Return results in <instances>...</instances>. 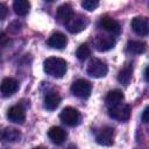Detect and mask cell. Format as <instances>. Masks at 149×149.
Segmentation results:
<instances>
[{
	"instance_id": "30bf717a",
	"label": "cell",
	"mask_w": 149,
	"mask_h": 149,
	"mask_svg": "<svg viewBox=\"0 0 149 149\" xmlns=\"http://www.w3.org/2000/svg\"><path fill=\"white\" fill-rule=\"evenodd\" d=\"M7 119L10 121V122H14V123H23L24 120H26V112L24 109L19 106V105H15V106H12L9 107V109L7 111Z\"/></svg>"
},
{
	"instance_id": "8fae6325",
	"label": "cell",
	"mask_w": 149,
	"mask_h": 149,
	"mask_svg": "<svg viewBox=\"0 0 149 149\" xmlns=\"http://www.w3.org/2000/svg\"><path fill=\"white\" fill-rule=\"evenodd\" d=\"M21 139V133L19 129L13 127H5L0 129V141L1 142H17Z\"/></svg>"
},
{
	"instance_id": "5bb4252c",
	"label": "cell",
	"mask_w": 149,
	"mask_h": 149,
	"mask_svg": "<svg viewBox=\"0 0 149 149\" xmlns=\"http://www.w3.org/2000/svg\"><path fill=\"white\" fill-rule=\"evenodd\" d=\"M73 15V10H72V7L69 5V3H64V5H61L58 8H57V12H56V19L59 23H63V24H66L70 19L72 17Z\"/></svg>"
},
{
	"instance_id": "44dd1931",
	"label": "cell",
	"mask_w": 149,
	"mask_h": 149,
	"mask_svg": "<svg viewBox=\"0 0 149 149\" xmlns=\"http://www.w3.org/2000/svg\"><path fill=\"white\" fill-rule=\"evenodd\" d=\"M132 76H133V68L130 65H126L123 66L119 73H118V80L123 84V85H128L129 81L132 80Z\"/></svg>"
},
{
	"instance_id": "ac0fdd59",
	"label": "cell",
	"mask_w": 149,
	"mask_h": 149,
	"mask_svg": "<svg viewBox=\"0 0 149 149\" xmlns=\"http://www.w3.org/2000/svg\"><path fill=\"white\" fill-rule=\"evenodd\" d=\"M61 95L57 92H49L48 94H45L44 97V107L48 111H54L58 107V105L61 104Z\"/></svg>"
},
{
	"instance_id": "e0dca14e",
	"label": "cell",
	"mask_w": 149,
	"mask_h": 149,
	"mask_svg": "<svg viewBox=\"0 0 149 149\" xmlns=\"http://www.w3.org/2000/svg\"><path fill=\"white\" fill-rule=\"evenodd\" d=\"M123 98H125V95H123V92L121 90H113V91H109L108 94L106 95L105 102H106L108 108H112V107L120 105L122 102Z\"/></svg>"
},
{
	"instance_id": "9c48e42d",
	"label": "cell",
	"mask_w": 149,
	"mask_h": 149,
	"mask_svg": "<svg viewBox=\"0 0 149 149\" xmlns=\"http://www.w3.org/2000/svg\"><path fill=\"white\" fill-rule=\"evenodd\" d=\"M19 90V83L10 77L2 79L0 84V92L3 97H10Z\"/></svg>"
},
{
	"instance_id": "3957f363",
	"label": "cell",
	"mask_w": 149,
	"mask_h": 149,
	"mask_svg": "<svg viewBox=\"0 0 149 149\" xmlns=\"http://www.w3.org/2000/svg\"><path fill=\"white\" fill-rule=\"evenodd\" d=\"M59 119L66 126L73 127V126H77L79 123V121H80V114H79L78 109H76L74 107L68 106V107H65V108L62 109V112L59 114Z\"/></svg>"
},
{
	"instance_id": "6da1fadb",
	"label": "cell",
	"mask_w": 149,
	"mask_h": 149,
	"mask_svg": "<svg viewBox=\"0 0 149 149\" xmlns=\"http://www.w3.org/2000/svg\"><path fill=\"white\" fill-rule=\"evenodd\" d=\"M44 72L55 78H62L66 72V62L59 57H48L43 62Z\"/></svg>"
},
{
	"instance_id": "7a4b0ae2",
	"label": "cell",
	"mask_w": 149,
	"mask_h": 149,
	"mask_svg": "<svg viewBox=\"0 0 149 149\" xmlns=\"http://www.w3.org/2000/svg\"><path fill=\"white\" fill-rule=\"evenodd\" d=\"M108 68L105 62L98 58H93L90 61L87 65V73L93 78H102L107 74Z\"/></svg>"
},
{
	"instance_id": "52a82bcc",
	"label": "cell",
	"mask_w": 149,
	"mask_h": 149,
	"mask_svg": "<svg viewBox=\"0 0 149 149\" xmlns=\"http://www.w3.org/2000/svg\"><path fill=\"white\" fill-rule=\"evenodd\" d=\"M130 113H132V108L127 104H125V105L120 104V105L108 109L109 116L118 121H127L130 118Z\"/></svg>"
},
{
	"instance_id": "cb8c5ba5",
	"label": "cell",
	"mask_w": 149,
	"mask_h": 149,
	"mask_svg": "<svg viewBox=\"0 0 149 149\" xmlns=\"http://www.w3.org/2000/svg\"><path fill=\"white\" fill-rule=\"evenodd\" d=\"M21 27H22V24H21V22H19V21H13V22L8 26L9 30H10L12 33H17V31L21 29Z\"/></svg>"
},
{
	"instance_id": "603a6c76",
	"label": "cell",
	"mask_w": 149,
	"mask_h": 149,
	"mask_svg": "<svg viewBox=\"0 0 149 149\" xmlns=\"http://www.w3.org/2000/svg\"><path fill=\"white\" fill-rule=\"evenodd\" d=\"M99 6V2L97 0H85L81 2V7L86 10H94L97 7Z\"/></svg>"
},
{
	"instance_id": "8992f818",
	"label": "cell",
	"mask_w": 149,
	"mask_h": 149,
	"mask_svg": "<svg viewBox=\"0 0 149 149\" xmlns=\"http://www.w3.org/2000/svg\"><path fill=\"white\" fill-rule=\"evenodd\" d=\"M95 141L100 146H112L114 142V129L109 126L100 128L95 133Z\"/></svg>"
},
{
	"instance_id": "4fadbf2b",
	"label": "cell",
	"mask_w": 149,
	"mask_h": 149,
	"mask_svg": "<svg viewBox=\"0 0 149 149\" xmlns=\"http://www.w3.org/2000/svg\"><path fill=\"white\" fill-rule=\"evenodd\" d=\"M115 45V40L112 36L99 35L94 40V47L98 51H107Z\"/></svg>"
},
{
	"instance_id": "277c9868",
	"label": "cell",
	"mask_w": 149,
	"mask_h": 149,
	"mask_svg": "<svg viewBox=\"0 0 149 149\" xmlns=\"http://www.w3.org/2000/svg\"><path fill=\"white\" fill-rule=\"evenodd\" d=\"M88 24V19L81 14H73L70 21L65 24L71 34H77L84 30Z\"/></svg>"
},
{
	"instance_id": "4316f807",
	"label": "cell",
	"mask_w": 149,
	"mask_h": 149,
	"mask_svg": "<svg viewBox=\"0 0 149 149\" xmlns=\"http://www.w3.org/2000/svg\"><path fill=\"white\" fill-rule=\"evenodd\" d=\"M144 79H146V81H148V68L144 69Z\"/></svg>"
},
{
	"instance_id": "d6986e66",
	"label": "cell",
	"mask_w": 149,
	"mask_h": 149,
	"mask_svg": "<svg viewBox=\"0 0 149 149\" xmlns=\"http://www.w3.org/2000/svg\"><path fill=\"white\" fill-rule=\"evenodd\" d=\"M13 9L16 15L24 16L28 14V12L30 9V3L27 0H15L13 2Z\"/></svg>"
},
{
	"instance_id": "9a60e30c",
	"label": "cell",
	"mask_w": 149,
	"mask_h": 149,
	"mask_svg": "<svg viewBox=\"0 0 149 149\" xmlns=\"http://www.w3.org/2000/svg\"><path fill=\"white\" fill-rule=\"evenodd\" d=\"M47 43H48V45L50 48H54V49H63V48H65V45L68 43V38H66V36L63 33L56 31V33L51 34V36L48 38Z\"/></svg>"
},
{
	"instance_id": "5b68a950",
	"label": "cell",
	"mask_w": 149,
	"mask_h": 149,
	"mask_svg": "<svg viewBox=\"0 0 149 149\" xmlns=\"http://www.w3.org/2000/svg\"><path fill=\"white\" fill-rule=\"evenodd\" d=\"M92 91V85L90 81L85 80V79H78L76 80L72 85H71V92L73 95L85 99L88 98Z\"/></svg>"
},
{
	"instance_id": "2e32d148",
	"label": "cell",
	"mask_w": 149,
	"mask_h": 149,
	"mask_svg": "<svg viewBox=\"0 0 149 149\" xmlns=\"http://www.w3.org/2000/svg\"><path fill=\"white\" fill-rule=\"evenodd\" d=\"M48 136H49V139L51 140L52 143H55V144H62V143H64L68 134H66V132L63 128L57 127V126H54V127H51L48 130Z\"/></svg>"
},
{
	"instance_id": "d4e9b609",
	"label": "cell",
	"mask_w": 149,
	"mask_h": 149,
	"mask_svg": "<svg viewBox=\"0 0 149 149\" xmlns=\"http://www.w3.org/2000/svg\"><path fill=\"white\" fill-rule=\"evenodd\" d=\"M7 13H8V8L5 3L0 2V20H5V17L7 16Z\"/></svg>"
},
{
	"instance_id": "484cf974",
	"label": "cell",
	"mask_w": 149,
	"mask_h": 149,
	"mask_svg": "<svg viewBox=\"0 0 149 149\" xmlns=\"http://www.w3.org/2000/svg\"><path fill=\"white\" fill-rule=\"evenodd\" d=\"M142 121H143L144 123L148 122V107H146L144 111H143V114H142Z\"/></svg>"
},
{
	"instance_id": "7402d4cb",
	"label": "cell",
	"mask_w": 149,
	"mask_h": 149,
	"mask_svg": "<svg viewBox=\"0 0 149 149\" xmlns=\"http://www.w3.org/2000/svg\"><path fill=\"white\" fill-rule=\"evenodd\" d=\"M76 56L79 61H85L86 58H88L91 56V49L87 44H81L78 47L77 51H76Z\"/></svg>"
},
{
	"instance_id": "7c38bea8",
	"label": "cell",
	"mask_w": 149,
	"mask_h": 149,
	"mask_svg": "<svg viewBox=\"0 0 149 149\" xmlns=\"http://www.w3.org/2000/svg\"><path fill=\"white\" fill-rule=\"evenodd\" d=\"M99 27L102 28L104 30H106V31H108V33H111V34H115V35H118V34L121 31V26H120V23H119L116 20H114V19H112V17H107V16L100 19V21H99Z\"/></svg>"
},
{
	"instance_id": "ba28073f",
	"label": "cell",
	"mask_w": 149,
	"mask_h": 149,
	"mask_svg": "<svg viewBox=\"0 0 149 149\" xmlns=\"http://www.w3.org/2000/svg\"><path fill=\"white\" fill-rule=\"evenodd\" d=\"M132 29L140 36H146L149 33V22L144 16H136L132 20Z\"/></svg>"
},
{
	"instance_id": "83f0119b",
	"label": "cell",
	"mask_w": 149,
	"mask_h": 149,
	"mask_svg": "<svg viewBox=\"0 0 149 149\" xmlns=\"http://www.w3.org/2000/svg\"><path fill=\"white\" fill-rule=\"evenodd\" d=\"M33 149H42L41 147H35V148H33Z\"/></svg>"
},
{
	"instance_id": "ffe728a7",
	"label": "cell",
	"mask_w": 149,
	"mask_h": 149,
	"mask_svg": "<svg viewBox=\"0 0 149 149\" xmlns=\"http://www.w3.org/2000/svg\"><path fill=\"white\" fill-rule=\"evenodd\" d=\"M147 49V44L142 41H129L127 43V51L130 54H143Z\"/></svg>"
}]
</instances>
